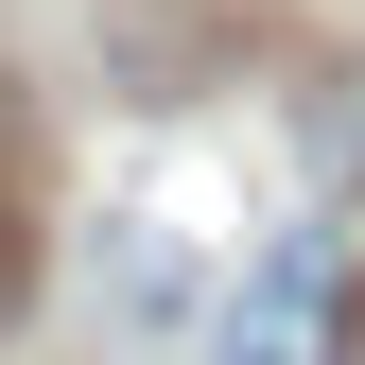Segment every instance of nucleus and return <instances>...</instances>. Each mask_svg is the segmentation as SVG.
<instances>
[{
    "instance_id": "nucleus-1",
    "label": "nucleus",
    "mask_w": 365,
    "mask_h": 365,
    "mask_svg": "<svg viewBox=\"0 0 365 365\" xmlns=\"http://www.w3.org/2000/svg\"><path fill=\"white\" fill-rule=\"evenodd\" d=\"M348 244L331 226H279V244L226 279V313H209V365H348Z\"/></svg>"
},
{
    "instance_id": "nucleus-3",
    "label": "nucleus",
    "mask_w": 365,
    "mask_h": 365,
    "mask_svg": "<svg viewBox=\"0 0 365 365\" xmlns=\"http://www.w3.org/2000/svg\"><path fill=\"white\" fill-rule=\"evenodd\" d=\"M348 365H365V313H348Z\"/></svg>"
},
{
    "instance_id": "nucleus-2",
    "label": "nucleus",
    "mask_w": 365,
    "mask_h": 365,
    "mask_svg": "<svg viewBox=\"0 0 365 365\" xmlns=\"http://www.w3.org/2000/svg\"><path fill=\"white\" fill-rule=\"evenodd\" d=\"M313 192H331V209H365V53L313 87Z\"/></svg>"
}]
</instances>
